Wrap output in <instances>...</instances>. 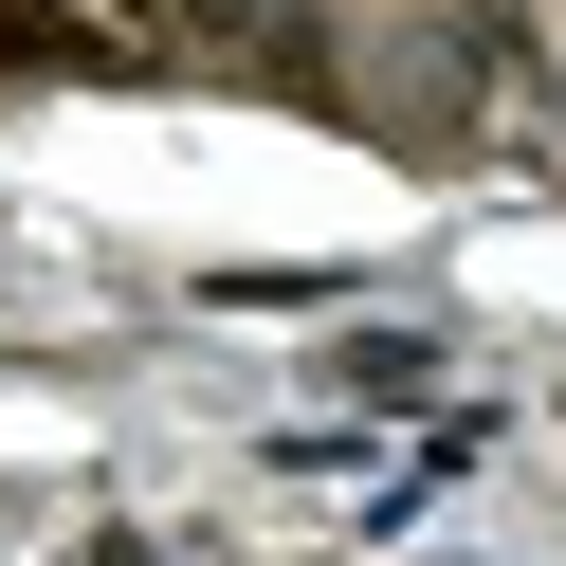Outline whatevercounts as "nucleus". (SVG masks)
Returning <instances> with one entry per match:
<instances>
[{"label": "nucleus", "instance_id": "nucleus-1", "mask_svg": "<svg viewBox=\"0 0 566 566\" xmlns=\"http://www.w3.org/2000/svg\"><path fill=\"white\" fill-rule=\"evenodd\" d=\"M0 55H38V19H19V0H0Z\"/></svg>", "mask_w": 566, "mask_h": 566}]
</instances>
